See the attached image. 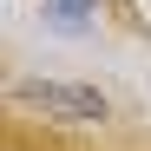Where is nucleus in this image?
<instances>
[{
    "label": "nucleus",
    "mask_w": 151,
    "mask_h": 151,
    "mask_svg": "<svg viewBox=\"0 0 151 151\" xmlns=\"http://www.w3.org/2000/svg\"><path fill=\"white\" fill-rule=\"evenodd\" d=\"M92 7H99V0H46V13H53L59 27H86V20H92Z\"/></svg>",
    "instance_id": "2"
},
{
    "label": "nucleus",
    "mask_w": 151,
    "mask_h": 151,
    "mask_svg": "<svg viewBox=\"0 0 151 151\" xmlns=\"http://www.w3.org/2000/svg\"><path fill=\"white\" fill-rule=\"evenodd\" d=\"M13 99L33 105V112H59V118H105V92L99 86H72V79H20Z\"/></svg>",
    "instance_id": "1"
}]
</instances>
